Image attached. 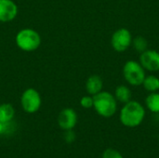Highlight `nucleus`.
<instances>
[{
    "label": "nucleus",
    "mask_w": 159,
    "mask_h": 158,
    "mask_svg": "<svg viewBox=\"0 0 159 158\" xmlns=\"http://www.w3.org/2000/svg\"><path fill=\"white\" fill-rule=\"evenodd\" d=\"M80 105L85 109H90L93 107V96H84L80 100Z\"/></svg>",
    "instance_id": "18"
},
{
    "label": "nucleus",
    "mask_w": 159,
    "mask_h": 158,
    "mask_svg": "<svg viewBox=\"0 0 159 158\" xmlns=\"http://www.w3.org/2000/svg\"><path fill=\"white\" fill-rule=\"evenodd\" d=\"M15 117V109L10 103L0 104V122L8 123Z\"/></svg>",
    "instance_id": "11"
},
{
    "label": "nucleus",
    "mask_w": 159,
    "mask_h": 158,
    "mask_svg": "<svg viewBox=\"0 0 159 158\" xmlns=\"http://www.w3.org/2000/svg\"><path fill=\"white\" fill-rule=\"evenodd\" d=\"M102 158H124L123 156L121 155V153L116 149L113 148H108L106 149L103 153Z\"/></svg>",
    "instance_id": "17"
},
{
    "label": "nucleus",
    "mask_w": 159,
    "mask_h": 158,
    "mask_svg": "<svg viewBox=\"0 0 159 158\" xmlns=\"http://www.w3.org/2000/svg\"><path fill=\"white\" fill-rule=\"evenodd\" d=\"M126 81L132 86H141L145 78V71L141 63L135 61H128L123 68Z\"/></svg>",
    "instance_id": "4"
},
{
    "label": "nucleus",
    "mask_w": 159,
    "mask_h": 158,
    "mask_svg": "<svg viewBox=\"0 0 159 158\" xmlns=\"http://www.w3.org/2000/svg\"><path fill=\"white\" fill-rule=\"evenodd\" d=\"M15 42L18 47L22 51L32 52L40 47L41 36L37 31L31 28H24L17 33Z\"/></svg>",
    "instance_id": "3"
},
{
    "label": "nucleus",
    "mask_w": 159,
    "mask_h": 158,
    "mask_svg": "<svg viewBox=\"0 0 159 158\" xmlns=\"http://www.w3.org/2000/svg\"><path fill=\"white\" fill-rule=\"evenodd\" d=\"M15 131V126L14 123L8 122V123H2L0 122V136L4 135H10Z\"/></svg>",
    "instance_id": "15"
},
{
    "label": "nucleus",
    "mask_w": 159,
    "mask_h": 158,
    "mask_svg": "<svg viewBox=\"0 0 159 158\" xmlns=\"http://www.w3.org/2000/svg\"><path fill=\"white\" fill-rule=\"evenodd\" d=\"M18 6L13 0H0V22H9L18 15Z\"/></svg>",
    "instance_id": "8"
},
{
    "label": "nucleus",
    "mask_w": 159,
    "mask_h": 158,
    "mask_svg": "<svg viewBox=\"0 0 159 158\" xmlns=\"http://www.w3.org/2000/svg\"><path fill=\"white\" fill-rule=\"evenodd\" d=\"M93 108L99 115L105 118L112 117L116 113V99L110 92L102 90L93 96Z\"/></svg>",
    "instance_id": "2"
},
{
    "label": "nucleus",
    "mask_w": 159,
    "mask_h": 158,
    "mask_svg": "<svg viewBox=\"0 0 159 158\" xmlns=\"http://www.w3.org/2000/svg\"><path fill=\"white\" fill-rule=\"evenodd\" d=\"M20 105L27 114L36 113L42 105V98L40 93L34 88L25 89L20 96Z\"/></svg>",
    "instance_id": "5"
},
{
    "label": "nucleus",
    "mask_w": 159,
    "mask_h": 158,
    "mask_svg": "<svg viewBox=\"0 0 159 158\" xmlns=\"http://www.w3.org/2000/svg\"><path fill=\"white\" fill-rule=\"evenodd\" d=\"M77 124V114L72 108H65L61 111L58 116V125L62 130H71Z\"/></svg>",
    "instance_id": "7"
},
{
    "label": "nucleus",
    "mask_w": 159,
    "mask_h": 158,
    "mask_svg": "<svg viewBox=\"0 0 159 158\" xmlns=\"http://www.w3.org/2000/svg\"><path fill=\"white\" fill-rule=\"evenodd\" d=\"M102 79L99 75L93 74L90 75L86 82V90L89 95L94 96L102 90Z\"/></svg>",
    "instance_id": "10"
},
{
    "label": "nucleus",
    "mask_w": 159,
    "mask_h": 158,
    "mask_svg": "<svg viewBox=\"0 0 159 158\" xmlns=\"http://www.w3.org/2000/svg\"><path fill=\"white\" fill-rule=\"evenodd\" d=\"M133 47L139 52H143L147 47V41L143 36H137L133 40Z\"/></svg>",
    "instance_id": "16"
},
{
    "label": "nucleus",
    "mask_w": 159,
    "mask_h": 158,
    "mask_svg": "<svg viewBox=\"0 0 159 158\" xmlns=\"http://www.w3.org/2000/svg\"><path fill=\"white\" fill-rule=\"evenodd\" d=\"M63 139L67 143H72L75 142V134L73 131V129L71 130H65L64 131V135H63Z\"/></svg>",
    "instance_id": "19"
},
{
    "label": "nucleus",
    "mask_w": 159,
    "mask_h": 158,
    "mask_svg": "<svg viewBox=\"0 0 159 158\" xmlns=\"http://www.w3.org/2000/svg\"><path fill=\"white\" fill-rule=\"evenodd\" d=\"M132 42V37L130 32L126 28H121L116 31L111 39L113 48L117 52L125 51L129 48Z\"/></svg>",
    "instance_id": "6"
},
{
    "label": "nucleus",
    "mask_w": 159,
    "mask_h": 158,
    "mask_svg": "<svg viewBox=\"0 0 159 158\" xmlns=\"http://www.w3.org/2000/svg\"><path fill=\"white\" fill-rule=\"evenodd\" d=\"M116 99L122 103H127L130 101L131 92L126 86H119L116 88Z\"/></svg>",
    "instance_id": "13"
},
{
    "label": "nucleus",
    "mask_w": 159,
    "mask_h": 158,
    "mask_svg": "<svg viewBox=\"0 0 159 158\" xmlns=\"http://www.w3.org/2000/svg\"><path fill=\"white\" fill-rule=\"evenodd\" d=\"M143 85L146 90L150 92H157L159 89V78L155 75L145 76Z\"/></svg>",
    "instance_id": "14"
},
{
    "label": "nucleus",
    "mask_w": 159,
    "mask_h": 158,
    "mask_svg": "<svg viewBox=\"0 0 159 158\" xmlns=\"http://www.w3.org/2000/svg\"><path fill=\"white\" fill-rule=\"evenodd\" d=\"M145 117L144 107L136 101H129L125 103L119 114L121 124L127 128H136L140 126Z\"/></svg>",
    "instance_id": "1"
},
{
    "label": "nucleus",
    "mask_w": 159,
    "mask_h": 158,
    "mask_svg": "<svg viewBox=\"0 0 159 158\" xmlns=\"http://www.w3.org/2000/svg\"><path fill=\"white\" fill-rule=\"evenodd\" d=\"M145 104L150 112L159 114V93L152 92L149 94L145 100Z\"/></svg>",
    "instance_id": "12"
},
{
    "label": "nucleus",
    "mask_w": 159,
    "mask_h": 158,
    "mask_svg": "<svg viewBox=\"0 0 159 158\" xmlns=\"http://www.w3.org/2000/svg\"><path fill=\"white\" fill-rule=\"evenodd\" d=\"M142 66L151 72L159 71V52L156 50H144L140 57Z\"/></svg>",
    "instance_id": "9"
}]
</instances>
